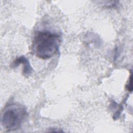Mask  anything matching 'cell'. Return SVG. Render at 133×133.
<instances>
[{"label": "cell", "mask_w": 133, "mask_h": 133, "mask_svg": "<svg viewBox=\"0 0 133 133\" xmlns=\"http://www.w3.org/2000/svg\"><path fill=\"white\" fill-rule=\"evenodd\" d=\"M20 64H23V74L24 76H29L32 72V68L29 60L23 56L16 58L12 63V67H17Z\"/></svg>", "instance_id": "3957f363"}, {"label": "cell", "mask_w": 133, "mask_h": 133, "mask_svg": "<svg viewBox=\"0 0 133 133\" xmlns=\"http://www.w3.org/2000/svg\"><path fill=\"white\" fill-rule=\"evenodd\" d=\"M27 115L25 108L21 104L12 102L4 108L1 118L2 127L7 131H13L20 128Z\"/></svg>", "instance_id": "7a4b0ae2"}, {"label": "cell", "mask_w": 133, "mask_h": 133, "mask_svg": "<svg viewBox=\"0 0 133 133\" xmlns=\"http://www.w3.org/2000/svg\"><path fill=\"white\" fill-rule=\"evenodd\" d=\"M61 37L58 33L48 31L35 32L32 44V52L42 59H48L59 50Z\"/></svg>", "instance_id": "6da1fadb"}, {"label": "cell", "mask_w": 133, "mask_h": 133, "mask_svg": "<svg viewBox=\"0 0 133 133\" xmlns=\"http://www.w3.org/2000/svg\"><path fill=\"white\" fill-rule=\"evenodd\" d=\"M132 74H131L130 75V77L129 78L128 82L126 84V88L128 91L131 92L132 90Z\"/></svg>", "instance_id": "277c9868"}]
</instances>
